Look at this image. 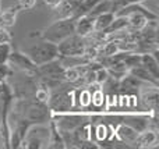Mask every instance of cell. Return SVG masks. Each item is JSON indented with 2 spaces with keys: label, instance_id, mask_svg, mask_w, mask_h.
Masks as SVG:
<instances>
[{
  "label": "cell",
  "instance_id": "277c9868",
  "mask_svg": "<svg viewBox=\"0 0 159 149\" xmlns=\"http://www.w3.org/2000/svg\"><path fill=\"white\" fill-rule=\"evenodd\" d=\"M27 55L35 63V66H41V64L49 63V61L59 57L57 45L52 43V42H48V41H42L39 43L31 46L27 50Z\"/></svg>",
  "mask_w": 159,
  "mask_h": 149
},
{
  "label": "cell",
  "instance_id": "8992f818",
  "mask_svg": "<svg viewBox=\"0 0 159 149\" xmlns=\"http://www.w3.org/2000/svg\"><path fill=\"white\" fill-rule=\"evenodd\" d=\"M48 107L52 113H69L74 107V98L73 92L67 89H59V91L50 92V96L48 99Z\"/></svg>",
  "mask_w": 159,
  "mask_h": 149
},
{
  "label": "cell",
  "instance_id": "4dcf8cb0",
  "mask_svg": "<svg viewBox=\"0 0 159 149\" xmlns=\"http://www.w3.org/2000/svg\"><path fill=\"white\" fill-rule=\"evenodd\" d=\"M0 11H2V7H0Z\"/></svg>",
  "mask_w": 159,
  "mask_h": 149
},
{
  "label": "cell",
  "instance_id": "9a60e30c",
  "mask_svg": "<svg viewBox=\"0 0 159 149\" xmlns=\"http://www.w3.org/2000/svg\"><path fill=\"white\" fill-rule=\"evenodd\" d=\"M149 117H143L137 116V114H130V116H123V123L127 125H130L131 128H134L137 133L149 128Z\"/></svg>",
  "mask_w": 159,
  "mask_h": 149
},
{
  "label": "cell",
  "instance_id": "2e32d148",
  "mask_svg": "<svg viewBox=\"0 0 159 149\" xmlns=\"http://www.w3.org/2000/svg\"><path fill=\"white\" fill-rule=\"evenodd\" d=\"M115 11H106V13L98 14L93 18V32H103L115 20Z\"/></svg>",
  "mask_w": 159,
  "mask_h": 149
},
{
  "label": "cell",
  "instance_id": "83f0119b",
  "mask_svg": "<svg viewBox=\"0 0 159 149\" xmlns=\"http://www.w3.org/2000/svg\"><path fill=\"white\" fill-rule=\"evenodd\" d=\"M11 36L4 27H0V43H10Z\"/></svg>",
  "mask_w": 159,
  "mask_h": 149
},
{
  "label": "cell",
  "instance_id": "cb8c5ba5",
  "mask_svg": "<svg viewBox=\"0 0 159 149\" xmlns=\"http://www.w3.org/2000/svg\"><path fill=\"white\" fill-rule=\"evenodd\" d=\"M119 52H120V50H119L117 42H110V43H106L103 46V49H102V53H103L106 57L116 55V53H119Z\"/></svg>",
  "mask_w": 159,
  "mask_h": 149
},
{
  "label": "cell",
  "instance_id": "ffe728a7",
  "mask_svg": "<svg viewBox=\"0 0 159 149\" xmlns=\"http://www.w3.org/2000/svg\"><path fill=\"white\" fill-rule=\"evenodd\" d=\"M105 103V95L102 89H96L95 92H91V105L93 107H101Z\"/></svg>",
  "mask_w": 159,
  "mask_h": 149
},
{
  "label": "cell",
  "instance_id": "44dd1931",
  "mask_svg": "<svg viewBox=\"0 0 159 149\" xmlns=\"http://www.w3.org/2000/svg\"><path fill=\"white\" fill-rule=\"evenodd\" d=\"M78 103L81 107H88V106H91V91L89 89H82V91H80Z\"/></svg>",
  "mask_w": 159,
  "mask_h": 149
},
{
  "label": "cell",
  "instance_id": "484cf974",
  "mask_svg": "<svg viewBox=\"0 0 159 149\" xmlns=\"http://www.w3.org/2000/svg\"><path fill=\"white\" fill-rule=\"evenodd\" d=\"M36 6V0H17L16 7L18 10H32Z\"/></svg>",
  "mask_w": 159,
  "mask_h": 149
},
{
  "label": "cell",
  "instance_id": "e0dca14e",
  "mask_svg": "<svg viewBox=\"0 0 159 149\" xmlns=\"http://www.w3.org/2000/svg\"><path fill=\"white\" fill-rule=\"evenodd\" d=\"M126 17H127V21H129V27L127 28H131L134 31H143L149 24L148 18L143 13H138V11H133V13H130Z\"/></svg>",
  "mask_w": 159,
  "mask_h": 149
},
{
  "label": "cell",
  "instance_id": "8fae6325",
  "mask_svg": "<svg viewBox=\"0 0 159 149\" xmlns=\"http://www.w3.org/2000/svg\"><path fill=\"white\" fill-rule=\"evenodd\" d=\"M93 32V18L88 14H82L75 18V33L82 38H87L88 35Z\"/></svg>",
  "mask_w": 159,
  "mask_h": 149
},
{
  "label": "cell",
  "instance_id": "5b68a950",
  "mask_svg": "<svg viewBox=\"0 0 159 149\" xmlns=\"http://www.w3.org/2000/svg\"><path fill=\"white\" fill-rule=\"evenodd\" d=\"M59 57H84L87 53L85 38L73 33L57 43Z\"/></svg>",
  "mask_w": 159,
  "mask_h": 149
},
{
  "label": "cell",
  "instance_id": "4316f807",
  "mask_svg": "<svg viewBox=\"0 0 159 149\" xmlns=\"http://www.w3.org/2000/svg\"><path fill=\"white\" fill-rule=\"evenodd\" d=\"M42 2H43V4L46 7L52 8V10H59V7L63 4L64 0H42Z\"/></svg>",
  "mask_w": 159,
  "mask_h": 149
},
{
  "label": "cell",
  "instance_id": "f546056e",
  "mask_svg": "<svg viewBox=\"0 0 159 149\" xmlns=\"http://www.w3.org/2000/svg\"><path fill=\"white\" fill-rule=\"evenodd\" d=\"M113 3H115V6H116V10H117L119 7H121L123 6V0H112Z\"/></svg>",
  "mask_w": 159,
  "mask_h": 149
},
{
  "label": "cell",
  "instance_id": "7402d4cb",
  "mask_svg": "<svg viewBox=\"0 0 159 149\" xmlns=\"http://www.w3.org/2000/svg\"><path fill=\"white\" fill-rule=\"evenodd\" d=\"M109 71L107 68H103V67H98V70H95V82L96 84H105L106 80L109 78Z\"/></svg>",
  "mask_w": 159,
  "mask_h": 149
},
{
  "label": "cell",
  "instance_id": "d6986e66",
  "mask_svg": "<svg viewBox=\"0 0 159 149\" xmlns=\"http://www.w3.org/2000/svg\"><path fill=\"white\" fill-rule=\"evenodd\" d=\"M93 134H91V135H93V138H95V142L96 144H99V142H107L110 139V130L109 127H107L106 124H98L95 128H93L92 131Z\"/></svg>",
  "mask_w": 159,
  "mask_h": 149
},
{
  "label": "cell",
  "instance_id": "603a6c76",
  "mask_svg": "<svg viewBox=\"0 0 159 149\" xmlns=\"http://www.w3.org/2000/svg\"><path fill=\"white\" fill-rule=\"evenodd\" d=\"M11 75H13L11 66H8V63H0V82L6 81Z\"/></svg>",
  "mask_w": 159,
  "mask_h": 149
},
{
  "label": "cell",
  "instance_id": "7c38bea8",
  "mask_svg": "<svg viewBox=\"0 0 159 149\" xmlns=\"http://www.w3.org/2000/svg\"><path fill=\"white\" fill-rule=\"evenodd\" d=\"M46 148L49 149H64L66 145H64L63 137L60 134V130L57 128L56 123L50 119L49 121V139H48Z\"/></svg>",
  "mask_w": 159,
  "mask_h": 149
},
{
  "label": "cell",
  "instance_id": "9c48e42d",
  "mask_svg": "<svg viewBox=\"0 0 159 149\" xmlns=\"http://www.w3.org/2000/svg\"><path fill=\"white\" fill-rule=\"evenodd\" d=\"M116 135H117V138L120 139L121 144H124L127 148H131V144H134L135 139H137L138 137V133L134 130V128H131L130 125L124 124V123H121V124L116 125ZM134 147V145H133Z\"/></svg>",
  "mask_w": 159,
  "mask_h": 149
},
{
  "label": "cell",
  "instance_id": "4fadbf2b",
  "mask_svg": "<svg viewBox=\"0 0 159 149\" xmlns=\"http://www.w3.org/2000/svg\"><path fill=\"white\" fill-rule=\"evenodd\" d=\"M141 102L148 112L155 113L158 106V86H148V89H144L141 94Z\"/></svg>",
  "mask_w": 159,
  "mask_h": 149
},
{
  "label": "cell",
  "instance_id": "30bf717a",
  "mask_svg": "<svg viewBox=\"0 0 159 149\" xmlns=\"http://www.w3.org/2000/svg\"><path fill=\"white\" fill-rule=\"evenodd\" d=\"M158 144V133L157 130L147 128L138 133V137L134 142V148H154Z\"/></svg>",
  "mask_w": 159,
  "mask_h": 149
},
{
  "label": "cell",
  "instance_id": "d4e9b609",
  "mask_svg": "<svg viewBox=\"0 0 159 149\" xmlns=\"http://www.w3.org/2000/svg\"><path fill=\"white\" fill-rule=\"evenodd\" d=\"M10 52H11L10 43H0V63H7Z\"/></svg>",
  "mask_w": 159,
  "mask_h": 149
},
{
  "label": "cell",
  "instance_id": "5bb4252c",
  "mask_svg": "<svg viewBox=\"0 0 159 149\" xmlns=\"http://www.w3.org/2000/svg\"><path fill=\"white\" fill-rule=\"evenodd\" d=\"M140 64L152 75L154 78L159 80V63L154 53H143L140 55Z\"/></svg>",
  "mask_w": 159,
  "mask_h": 149
},
{
  "label": "cell",
  "instance_id": "7a4b0ae2",
  "mask_svg": "<svg viewBox=\"0 0 159 149\" xmlns=\"http://www.w3.org/2000/svg\"><path fill=\"white\" fill-rule=\"evenodd\" d=\"M13 100L14 94L11 91L10 85L6 81L0 82V138L3 141L6 149L10 148V124H8V119H10V113L13 110Z\"/></svg>",
  "mask_w": 159,
  "mask_h": 149
},
{
  "label": "cell",
  "instance_id": "3957f363",
  "mask_svg": "<svg viewBox=\"0 0 159 149\" xmlns=\"http://www.w3.org/2000/svg\"><path fill=\"white\" fill-rule=\"evenodd\" d=\"M73 33H75V18H60L41 31L39 38L57 45Z\"/></svg>",
  "mask_w": 159,
  "mask_h": 149
},
{
  "label": "cell",
  "instance_id": "f1b7e54d",
  "mask_svg": "<svg viewBox=\"0 0 159 149\" xmlns=\"http://www.w3.org/2000/svg\"><path fill=\"white\" fill-rule=\"evenodd\" d=\"M143 2H145V0H123V6L124 4H137V3H143Z\"/></svg>",
  "mask_w": 159,
  "mask_h": 149
},
{
  "label": "cell",
  "instance_id": "ba28073f",
  "mask_svg": "<svg viewBox=\"0 0 159 149\" xmlns=\"http://www.w3.org/2000/svg\"><path fill=\"white\" fill-rule=\"evenodd\" d=\"M7 63L13 64L14 67H17L18 70H21V71L30 74L31 77H35V74H36V68H38V66H35V63L31 60L30 56H28L27 53H22V52H20V50L11 49Z\"/></svg>",
  "mask_w": 159,
  "mask_h": 149
},
{
  "label": "cell",
  "instance_id": "6da1fadb",
  "mask_svg": "<svg viewBox=\"0 0 159 149\" xmlns=\"http://www.w3.org/2000/svg\"><path fill=\"white\" fill-rule=\"evenodd\" d=\"M13 107L16 109V114L24 117L32 125H43L50 121L52 112L49 110L46 103L31 98H17L13 100Z\"/></svg>",
  "mask_w": 159,
  "mask_h": 149
},
{
  "label": "cell",
  "instance_id": "ac0fdd59",
  "mask_svg": "<svg viewBox=\"0 0 159 149\" xmlns=\"http://www.w3.org/2000/svg\"><path fill=\"white\" fill-rule=\"evenodd\" d=\"M127 72H129V74H131V75H134V77H137V78H140V80L145 81V82L151 84V85H155V86L159 85V82H158L157 78L152 77V75L149 74V72L147 71V70L144 68L143 66H141V64H138V66L129 68V70H127Z\"/></svg>",
  "mask_w": 159,
  "mask_h": 149
},
{
  "label": "cell",
  "instance_id": "52a82bcc",
  "mask_svg": "<svg viewBox=\"0 0 159 149\" xmlns=\"http://www.w3.org/2000/svg\"><path fill=\"white\" fill-rule=\"evenodd\" d=\"M48 139H49V128L45 130V128H32L31 127L28 130L25 138L22 139L20 148H27V149H41L45 148L48 144Z\"/></svg>",
  "mask_w": 159,
  "mask_h": 149
}]
</instances>
